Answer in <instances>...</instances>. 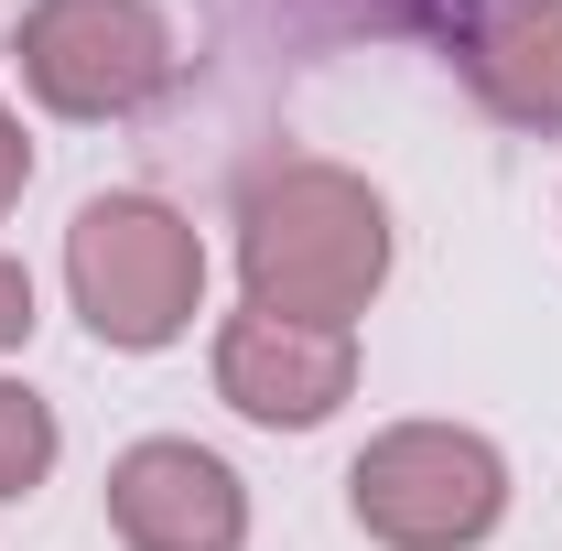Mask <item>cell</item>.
<instances>
[{"label": "cell", "mask_w": 562, "mask_h": 551, "mask_svg": "<svg viewBox=\"0 0 562 551\" xmlns=\"http://www.w3.org/2000/svg\"><path fill=\"white\" fill-rule=\"evenodd\" d=\"M33 184V140H22V120L0 109V216H11V195Z\"/></svg>", "instance_id": "cell-9"}, {"label": "cell", "mask_w": 562, "mask_h": 551, "mask_svg": "<svg viewBox=\"0 0 562 551\" xmlns=\"http://www.w3.org/2000/svg\"><path fill=\"white\" fill-rule=\"evenodd\" d=\"M11 55L22 87L66 120H131L173 87V33L151 0H33Z\"/></svg>", "instance_id": "cell-4"}, {"label": "cell", "mask_w": 562, "mask_h": 551, "mask_svg": "<svg viewBox=\"0 0 562 551\" xmlns=\"http://www.w3.org/2000/svg\"><path fill=\"white\" fill-rule=\"evenodd\" d=\"M347 508L368 541L390 551H465L497 530L508 508V465H497L487 432H454V421H401L379 432L347 465Z\"/></svg>", "instance_id": "cell-3"}, {"label": "cell", "mask_w": 562, "mask_h": 551, "mask_svg": "<svg viewBox=\"0 0 562 551\" xmlns=\"http://www.w3.org/2000/svg\"><path fill=\"white\" fill-rule=\"evenodd\" d=\"M44 476H55V412L22 379H0V497H33Z\"/></svg>", "instance_id": "cell-8"}, {"label": "cell", "mask_w": 562, "mask_h": 551, "mask_svg": "<svg viewBox=\"0 0 562 551\" xmlns=\"http://www.w3.org/2000/svg\"><path fill=\"white\" fill-rule=\"evenodd\" d=\"M66 281H76V314L98 325V346H173L206 303V249L195 227L162 206V195H98V206L66 227Z\"/></svg>", "instance_id": "cell-2"}, {"label": "cell", "mask_w": 562, "mask_h": 551, "mask_svg": "<svg viewBox=\"0 0 562 551\" xmlns=\"http://www.w3.org/2000/svg\"><path fill=\"white\" fill-rule=\"evenodd\" d=\"M33 336V281H22V260H0V346Z\"/></svg>", "instance_id": "cell-10"}, {"label": "cell", "mask_w": 562, "mask_h": 551, "mask_svg": "<svg viewBox=\"0 0 562 551\" xmlns=\"http://www.w3.org/2000/svg\"><path fill=\"white\" fill-rule=\"evenodd\" d=\"M216 390H227V412L303 432V421H325L357 390V346H347V325H281V314L249 303L216 336Z\"/></svg>", "instance_id": "cell-6"}, {"label": "cell", "mask_w": 562, "mask_h": 551, "mask_svg": "<svg viewBox=\"0 0 562 551\" xmlns=\"http://www.w3.org/2000/svg\"><path fill=\"white\" fill-rule=\"evenodd\" d=\"M109 530L131 551H238L249 541V497L206 443H131L109 465Z\"/></svg>", "instance_id": "cell-5"}, {"label": "cell", "mask_w": 562, "mask_h": 551, "mask_svg": "<svg viewBox=\"0 0 562 551\" xmlns=\"http://www.w3.org/2000/svg\"><path fill=\"white\" fill-rule=\"evenodd\" d=\"M238 271L281 325H357L390 281V206L347 162H271L238 195Z\"/></svg>", "instance_id": "cell-1"}, {"label": "cell", "mask_w": 562, "mask_h": 551, "mask_svg": "<svg viewBox=\"0 0 562 551\" xmlns=\"http://www.w3.org/2000/svg\"><path fill=\"white\" fill-rule=\"evenodd\" d=\"M454 66L508 131H562V0H487L454 33Z\"/></svg>", "instance_id": "cell-7"}]
</instances>
